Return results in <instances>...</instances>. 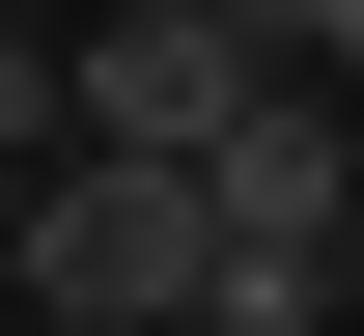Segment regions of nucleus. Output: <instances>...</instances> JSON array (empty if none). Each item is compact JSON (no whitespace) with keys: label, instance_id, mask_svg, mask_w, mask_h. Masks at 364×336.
<instances>
[{"label":"nucleus","instance_id":"obj_4","mask_svg":"<svg viewBox=\"0 0 364 336\" xmlns=\"http://www.w3.org/2000/svg\"><path fill=\"white\" fill-rule=\"evenodd\" d=\"M0 224H28V141H0Z\"/></svg>","mask_w":364,"mask_h":336},{"label":"nucleus","instance_id":"obj_2","mask_svg":"<svg viewBox=\"0 0 364 336\" xmlns=\"http://www.w3.org/2000/svg\"><path fill=\"white\" fill-rule=\"evenodd\" d=\"M252 85H280V56H252V0H140V28H85V85H56V112H85V141H140V168H196Z\"/></svg>","mask_w":364,"mask_h":336},{"label":"nucleus","instance_id":"obj_3","mask_svg":"<svg viewBox=\"0 0 364 336\" xmlns=\"http://www.w3.org/2000/svg\"><path fill=\"white\" fill-rule=\"evenodd\" d=\"M252 56H364V0H252Z\"/></svg>","mask_w":364,"mask_h":336},{"label":"nucleus","instance_id":"obj_1","mask_svg":"<svg viewBox=\"0 0 364 336\" xmlns=\"http://www.w3.org/2000/svg\"><path fill=\"white\" fill-rule=\"evenodd\" d=\"M0 281H28L56 336H196V168L56 141V168H28V224H0Z\"/></svg>","mask_w":364,"mask_h":336}]
</instances>
